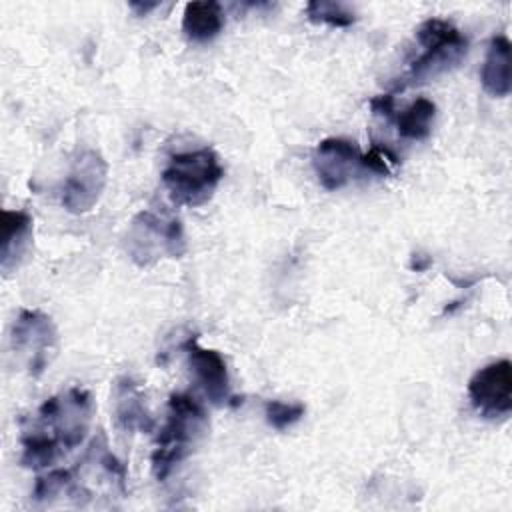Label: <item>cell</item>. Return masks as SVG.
Here are the masks:
<instances>
[{"label": "cell", "mask_w": 512, "mask_h": 512, "mask_svg": "<svg viewBox=\"0 0 512 512\" xmlns=\"http://www.w3.org/2000/svg\"><path fill=\"white\" fill-rule=\"evenodd\" d=\"M468 396L482 418H506L512 412V362L500 358L476 370L468 382Z\"/></svg>", "instance_id": "cell-8"}, {"label": "cell", "mask_w": 512, "mask_h": 512, "mask_svg": "<svg viewBox=\"0 0 512 512\" xmlns=\"http://www.w3.org/2000/svg\"><path fill=\"white\" fill-rule=\"evenodd\" d=\"M130 260L138 266H152L162 258H180L188 250L182 222L168 212H138L124 240Z\"/></svg>", "instance_id": "cell-5"}, {"label": "cell", "mask_w": 512, "mask_h": 512, "mask_svg": "<svg viewBox=\"0 0 512 512\" xmlns=\"http://www.w3.org/2000/svg\"><path fill=\"white\" fill-rule=\"evenodd\" d=\"M224 178V166L212 148H198L170 156L162 170V184L178 206L206 204Z\"/></svg>", "instance_id": "cell-3"}, {"label": "cell", "mask_w": 512, "mask_h": 512, "mask_svg": "<svg viewBox=\"0 0 512 512\" xmlns=\"http://www.w3.org/2000/svg\"><path fill=\"white\" fill-rule=\"evenodd\" d=\"M10 346L24 360L28 372L38 378L58 350V332L52 318L40 310H20L12 324Z\"/></svg>", "instance_id": "cell-6"}, {"label": "cell", "mask_w": 512, "mask_h": 512, "mask_svg": "<svg viewBox=\"0 0 512 512\" xmlns=\"http://www.w3.org/2000/svg\"><path fill=\"white\" fill-rule=\"evenodd\" d=\"M306 16L310 22L332 28H348L356 22V12L348 4L330 0H310L306 4Z\"/></svg>", "instance_id": "cell-16"}, {"label": "cell", "mask_w": 512, "mask_h": 512, "mask_svg": "<svg viewBox=\"0 0 512 512\" xmlns=\"http://www.w3.org/2000/svg\"><path fill=\"white\" fill-rule=\"evenodd\" d=\"M108 182V164L98 150H84L74 160L64 186L62 206L72 214L90 212L100 200Z\"/></svg>", "instance_id": "cell-7"}, {"label": "cell", "mask_w": 512, "mask_h": 512, "mask_svg": "<svg viewBox=\"0 0 512 512\" xmlns=\"http://www.w3.org/2000/svg\"><path fill=\"white\" fill-rule=\"evenodd\" d=\"M182 350L186 352L188 366L194 374L196 384L204 392L206 400L214 406H226V404H238L236 398L230 392V376L226 368V360L218 350L202 348L194 336H190Z\"/></svg>", "instance_id": "cell-9"}, {"label": "cell", "mask_w": 512, "mask_h": 512, "mask_svg": "<svg viewBox=\"0 0 512 512\" xmlns=\"http://www.w3.org/2000/svg\"><path fill=\"white\" fill-rule=\"evenodd\" d=\"M206 432L208 414L204 406L190 394H172L168 400L166 422L160 428L150 458L156 480L164 482L170 476V472L194 452V448Z\"/></svg>", "instance_id": "cell-2"}, {"label": "cell", "mask_w": 512, "mask_h": 512, "mask_svg": "<svg viewBox=\"0 0 512 512\" xmlns=\"http://www.w3.org/2000/svg\"><path fill=\"white\" fill-rule=\"evenodd\" d=\"M312 164L320 184L326 190L344 188L358 170H362V152L348 138H324L318 142Z\"/></svg>", "instance_id": "cell-10"}, {"label": "cell", "mask_w": 512, "mask_h": 512, "mask_svg": "<svg viewBox=\"0 0 512 512\" xmlns=\"http://www.w3.org/2000/svg\"><path fill=\"white\" fill-rule=\"evenodd\" d=\"M430 264H432V260H430L428 256H424V254H412V262H410V268H412V270L422 272V270H426Z\"/></svg>", "instance_id": "cell-21"}, {"label": "cell", "mask_w": 512, "mask_h": 512, "mask_svg": "<svg viewBox=\"0 0 512 512\" xmlns=\"http://www.w3.org/2000/svg\"><path fill=\"white\" fill-rule=\"evenodd\" d=\"M224 28V10L216 0L188 2L182 14V30L194 42H210Z\"/></svg>", "instance_id": "cell-14"}, {"label": "cell", "mask_w": 512, "mask_h": 512, "mask_svg": "<svg viewBox=\"0 0 512 512\" xmlns=\"http://www.w3.org/2000/svg\"><path fill=\"white\" fill-rule=\"evenodd\" d=\"M32 216L24 210H2L0 220V270L10 276L24 262L32 244Z\"/></svg>", "instance_id": "cell-11"}, {"label": "cell", "mask_w": 512, "mask_h": 512, "mask_svg": "<svg viewBox=\"0 0 512 512\" xmlns=\"http://www.w3.org/2000/svg\"><path fill=\"white\" fill-rule=\"evenodd\" d=\"M436 118V104L428 98H416L402 112L396 114V128L402 138L424 140L432 132Z\"/></svg>", "instance_id": "cell-15"}, {"label": "cell", "mask_w": 512, "mask_h": 512, "mask_svg": "<svg viewBox=\"0 0 512 512\" xmlns=\"http://www.w3.org/2000/svg\"><path fill=\"white\" fill-rule=\"evenodd\" d=\"M398 164V158L384 146H374L368 154H362V170L374 172V174H390L392 166Z\"/></svg>", "instance_id": "cell-18"}, {"label": "cell", "mask_w": 512, "mask_h": 512, "mask_svg": "<svg viewBox=\"0 0 512 512\" xmlns=\"http://www.w3.org/2000/svg\"><path fill=\"white\" fill-rule=\"evenodd\" d=\"M512 42L506 34L492 36L486 58L480 70V82L484 92L494 98H506L512 90Z\"/></svg>", "instance_id": "cell-13"}, {"label": "cell", "mask_w": 512, "mask_h": 512, "mask_svg": "<svg viewBox=\"0 0 512 512\" xmlns=\"http://www.w3.org/2000/svg\"><path fill=\"white\" fill-rule=\"evenodd\" d=\"M128 6H130L138 16H146L150 10L158 8L160 4H158V2H130Z\"/></svg>", "instance_id": "cell-20"}, {"label": "cell", "mask_w": 512, "mask_h": 512, "mask_svg": "<svg viewBox=\"0 0 512 512\" xmlns=\"http://www.w3.org/2000/svg\"><path fill=\"white\" fill-rule=\"evenodd\" d=\"M90 418L92 398L84 388L74 386L46 398L36 412V422L20 436V464L32 470L54 464L62 452L82 444Z\"/></svg>", "instance_id": "cell-1"}, {"label": "cell", "mask_w": 512, "mask_h": 512, "mask_svg": "<svg viewBox=\"0 0 512 512\" xmlns=\"http://www.w3.org/2000/svg\"><path fill=\"white\" fill-rule=\"evenodd\" d=\"M306 412L302 402H282V400H268L264 404V416L270 428L282 432L294 426Z\"/></svg>", "instance_id": "cell-17"}, {"label": "cell", "mask_w": 512, "mask_h": 512, "mask_svg": "<svg viewBox=\"0 0 512 512\" xmlns=\"http://www.w3.org/2000/svg\"><path fill=\"white\" fill-rule=\"evenodd\" d=\"M370 108L374 114L392 118L394 116V96L392 94H380L370 100Z\"/></svg>", "instance_id": "cell-19"}, {"label": "cell", "mask_w": 512, "mask_h": 512, "mask_svg": "<svg viewBox=\"0 0 512 512\" xmlns=\"http://www.w3.org/2000/svg\"><path fill=\"white\" fill-rule=\"evenodd\" d=\"M112 406H114V420L120 430L124 432L154 430V418L146 408L144 394L132 378L124 376L114 382Z\"/></svg>", "instance_id": "cell-12"}, {"label": "cell", "mask_w": 512, "mask_h": 512, "mask_svg": "<svg viewBox=\"0 0 512 512\" xmlns=\"http://www.w3.org/2000/svg\"><path fill=\"white\" fill-rule=\"evenodd\" d=\"M416 40L424 52L410 62V68L396 90L422 84L438 74L452 70L468 52V38L452 22L442 18L424 20L416 30Z\"/></svg>", "instance_id": "cell-4"}]
</instances>
